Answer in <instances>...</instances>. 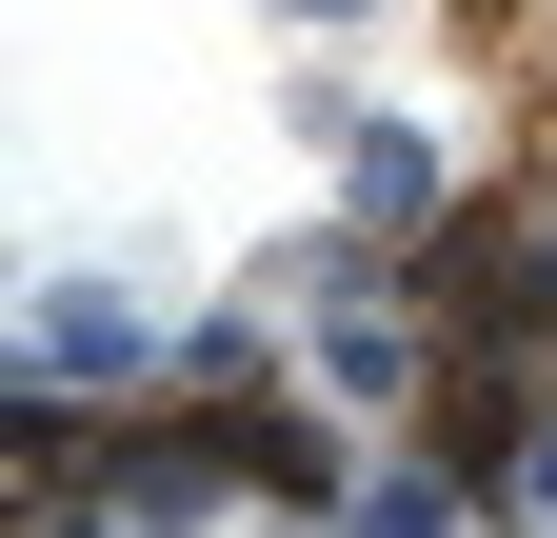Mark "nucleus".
Here are the masks:
<instances>
[{
	"label": "nucleus",
	"instance_id": "obj_2",
	"mask_svg": "<svg viewBox=\"0 0 557 538\" xmlns=\"http://www.w3.org/2000/svg\"><path fill=\"white\" fill-rule=\"evenodd\" d=\"M299 140L338 160V220H379V240H438V220H458V140H438V120H398V100H319Z\"/></svg>",
	"mask_w": 557,
	"mask_h": 538
},
{
	"label": "nucleus",
	"instance_id": "obj_3",
	"mask_svg": "<svg viewBox=\"0 0 557 538\" xmlns=\"http://www.w3.org/2000/svg\"><path fill=\"white\" fill-rule=\"evenodd\" d=\"M518 518H557V399H537V439H518Z\"/></svg>",
	"mask_w": 557,
	"mask_h": 538
},
{
	"label": "nucleus",
	"instance_id": "obj_1",
	"mask_svg": "<svg viewBox=\"0 0 557 538\" xmlns=\"http://www.w3.org/2000/svg\"><path fill=\"white\" fill-rule=\"evenodd\" d=\"M0 379H81V399H160L180 379V299L100 280V259H40L21 319H0Z\"/></svg>",
	"mask_w": 557,
	"mask_h": 538
},
{
	"label": "nucleus",
	"instance_id": "obj_4",
	"mask_svg": "<svg viewBox=\"0 0 557 538\" xmlns=\"http://www.w3.org/2000/svg\"><path fill=\"white\" fill-rule=\"evenodd\" d=\"M278 21H319V40H338V21H379V0H278Z\"/></svg>",
	"mask_w": 557,
	"mask_h": 538
}]
</instances>
